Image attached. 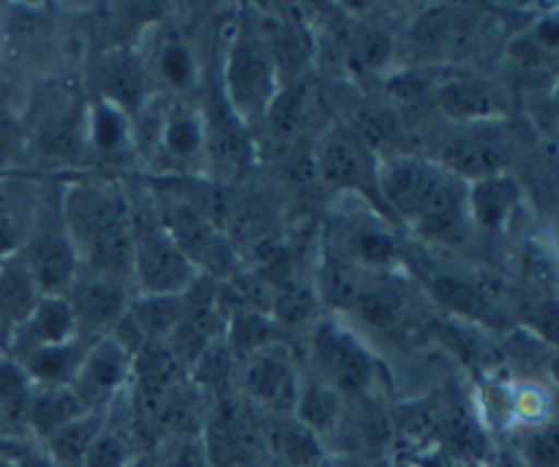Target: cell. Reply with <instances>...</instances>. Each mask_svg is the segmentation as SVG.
Returning a JSON list of instances; mask_svg holds the SVG:
<instances>
[{"label": "cell", "instance_id": "obj_12", "mask_svg": "<svg viewBox=\"0 0 559 467\" xmlns=\"http://www.w3.org/2000/svg\"><path fill=\"white\" fill-rule=\"evenodd\" d=\"M66 301L74 312L76 328H80L82 337L98 339L107 337L118 326V320L129 310L131 293L120 279L80 271L74 284L66 290Z\"/></svg>", "mask_w": 559, "mask_h": 467}, {"label": "cell", "instance_id": "obj_16", "mask_svg": "<svg viewBox=\"0 0 559 467\" xmlns=\"http://www.w3.org/2000/svg\"><path fill=\"white\" fill-rule=\"evenodd\" d=\"M522 202V186L511 173L491 175L467 184V213L473 230L502 233Z\"/></svg>", "mask_w": 559, "mask_h": 467}, {"label": "cell", "instance_id": "obj_23", "mask_svg": "<svg viewBox=\"0 0 559 467\" xmlns=\"http://www.w3.org/2000/svg\"><path fill=\"white\" fill-rule=\"evenodd\" d=\"M284 345V328L267 312L240 304L227 320V348L235 359L246 361L260 350Z\"/></svg>", "mask_w": 559, "mask_h": 467}, {"label": "cell", "instance_id": "obj_7", "mask_svg": "<svg viewBox=\"0 0 559 467\" xmlns=\"http://www.w3.org/2000/svg\"><path fill=\"white\" fill-rule=\"evenodd\" d=\"M311 370L320 383L347 397H360L377 377V361L358 334L333 320H317L311 331Z\"/></svg>", "mask_w": 559, "mask_h": 467}, {"label": "cell", "instance_id": "obj_8", "mask_svg": "<svg viewBox=\"0 0 559 467\" xmlns=\"http://www.w3.org/2000/svg\"><path fill=\"white\" fill-rule=\"evenodd\" d=\"M134 355L115 342L112 337H98L87 345L71 388L87 410H109L131 383Z\"/></svg>", "mask_w": 559, "mask_h": 467}, {"label": "cell", "instance_id": "obj_29", "mask_svg": "<svg viewBox=\"0 0 559 467\" xmlns=\"http://www.w3.org/2000/svg\"><path fill=\"white\" fill-rule=\"evenodd\" d=\"M344 58H347L349 69L358 74H377L393 58L391 33L374 22H355L344 33Z\"/></svg>", "mask_w": 559, "mask_h": 467}, {"label": "cell", "instance_id": "obj_20", "mask_svg": "<svg viewBox=\"0 0 559 467\" xmlns=\"http://www.w3.org/2000/svg\"><path fill=\"white\" fill-rule=\"evenodd\" d=\"M82 413H87V408L71 386H33L22 427L44 443L52 432L80 419Z\"/></svg>", "mask_w": 559, "mask_h": 467}, {"label": "cell", "instance_id": "obj_15", "mask_svg": "<svg viewBox=\"0 0 559 467\" xmlns=\"http://www.w3.org/2000/svg\"><path fill=\"white\" fill-rule=\"evenodd\" d=\"M265 432L238 410H218L207 419V465L246 467L260 452Z\"/></svg>", "mask_w": 559, "mask_h": 467}, {"label": "cell", "instance_id": "obj_4", "mask_svg": "<svg viewBox=\"0 0 559 467\" xmlns=\"http://www.w3.org/2000/svg\"><path fill=\"white\" fill-rule=\"evenodd\" d=\"M453 180L448 170L424 153H393L380 162V200L391 222L415 230Z\"/></svg>", "mask_w": 559, "mask_h": 467}, {"label": "cell", "instance_id": "obj_2", "mask_svg": "<svg viewBox=\"0 0 559 467\" xmlns=\"http://www.w3.org/2000/svg\"><path fill=\"white\" fill-rule=\"evenodd\" d=\"M131 208V282L140 295H183L200 282V271L158 224L147 191L129 195Z\"/></svg>", "mask_w": 559, "mask_h": 467}, {"label": "cell", "instance_id": "obj_14", "mask_svg": "<svg viewBox=\"0 0 559 467\" xmlns=\"http://www.w3.org/2000/svg\"><path fill=\"white\" fill-rule=\"evenodd\" d=\"M82 337L76 328V317L71 312L66 295H41L36 310L31 312L25 323L16 331L9 334L5 345H11V359H22L25 353L47 345H63Z\"/></svg>", "mask_w": 559, "mask_h": 467}, {"label": "cell", "instance_id": "obj_33", "mask_svg": "<svg viewBox=\"0 0 559 467\" xmlns=\"http://www.w3.org/2000/svg\"><path fill=\"white\" fill-rule=\"evenodd\" d=\"M27 233H31V230L22 224L20 213H16L9 202L0 200V262H5V260H11V257L20 255Z\"/></svg>", "mask_w": 559, "mask_h": 467}, {"label": "cell", "instance_id": "obj_37", "mask_svg": "<svg viewBox=\"0 0 559 467\" xmlns=\"http://www.w3.org/2000/svg\"><path fill=\"white\" fill-rule=\"evenodd\" d=\"M0 82H3V49H0Z\"/></svg>", "mask_w": 559, "mask_h": 467}, {"label": "cell", "instance_id": "obj_38", "mask_svg": "<svg viewBox=\"0 0 559 467\" xmlns=\"http://www.w3.org/2000/svg\"><path fill=\"white\" fill-rule=\"evenodd\" d=\"M0 427H3V419H0Z\"/></svg>", "mask_w": 559, "mask_h": 467}, {"label": "cell", "instance_id": "obj_30", "mask_svg": "<svg viewBox=\"0 0 559 467\" xmlns=\"http://www.w3.org/2000/svg\"><path fill=\"white\" fill-rule=\"evenodd\" d=\"M153 69H156L158 80L164 82L173 91H189L194 87L197 74H200V66H197L194 49L191 44H186L183 38H167V42L158 47L156 58H153Z\"/></svg>", "mask_w": 559, "mask_h": 467}, {"label": "cell", "instance_id": "obj_10", "mask_svg": "<svg viewBox=\"0 0 559 467\" xmlns=\"http://www.w3.org/2000/svg\"><path fill=\"white\" fill-rule=\"evenodd\" d=\"M243 392L273 416H293L300 375L287 345H273L243 361Z\"/></svg>", "mask_w": 559, "mask_h": 467}, {"label": "cell", "instance_id": "obj_35", "mask_svg": "<svg viewBox=\"0 0 559 467\" xmlns=\"http://www.w3.org/2000/svg\"><path fill=\"white\" fill-rule=\"evenodd\" d=\"M22 142H25V126L0 104V170L9 167L11 159L20 153Z\"/></svg>", "mask_w": 559, "mask_h": 467}, {"label": "cell", "instance_id": "obj_1", "mask_svg": "<svg viewBox=\"0 0 559 467\" xmlns=\"http://www.w3.org/2000/svg\"><path fill=\"white\" fill-rule=\"evenodd\" d=\"M60 224L82 271L131 282V208L123 186L107 178L69 184L60 195Z\"/></svg>", "mask_w": 559, "mask_h": 467}, {"label": "cell", "instance_id": "obj_26", "mask_svg": "<svg viewBox=\"0 0 559 467\" xmlns=\"http://www.w3.org/2000/svg\"><path fill=\"white\" fill-rule=\"evenodd\" d=\"M265 443L289 467H317L325 457L322 437L306 430L295 416H273L271 427L265 430Z\"/></svg>", "mask_w": 559, "mask_h": 467}, {"label": "cell", "instance_id": "obj_6", "mask_svg": "<svg viewBox=\"0 0 559 467\" xmlns=\"http://www.w3.org/2000/svg\"><path fill=\"white\" fill-rule=\"evenodd\" d=\"M516 153L511 131L502 120H484V124L451 126L437 145V164L453 178L473 184V180L491 178L508 173Z\"/></svg>", "mask_w": 559, "mask_h": 467}, {"label": "cell", "instance_id": "obj_34", "mask_svg": "<svg viewBox=\"0 0 559 467\" xmlns=\"http://www.w3.org/2000/svg\"><path fill=\"white\" fill-rule=\"evenodd\" d=\"M524 457L533 467H557V437L551 424L533 427L527 443H524Z\"/></svg>", "mask_w": 559, "mask_h": 467}, {"label": "cell", "instance_id": "obj_24", "mask_svg": "<svg viewBox=\"0 0 559 467\" xmlns=\"http://www.w3.org/2000/svg\"><path fill=\"white\" fill-rule=\"evenodd\" d=\"M107 416L109 410H87V413H82L80 419H74L71 424L52 432V435L41 443L49 463L55 467H82L93 441H96L98 432L107 424Z\"/></svg>", "mask_w": 559, "mask_h": 467}, {"label": "cell", "instance_id": "obj_36", "mask_svg": "<svg viewBox=\"0 0 559 467\" xmlns=\"http://www.w3.org/2000/svg\"><path fill=\"white\" fill-rule=\"evenodd\" d=\"M5 348V334H3V328H0V350H3ZM0 355H3V353H0Z\"/></svg>", "mask_w": 559, "mask_h": 467}, {"label": "cell", "instance_id": "obj_28", "mask_svg": "<svg viewBox=\"0 0 559 467\" xmlns=\"http://www.w3.org/2000/svg\"><path fill=\"white\" fill-rule=\"evenodd\" d=\"M366 271L355 266L353 260L342 255L338 249H331L322 260L320 273H317V299L320 304L331 306L336 312H353L358 301L360 288H364Z\"/></svg>", "mask_w": 559, "mask_h": 467}, {"label": "cell", "instance_id": "obj_18", "mask_svg": "<svg viewBox=\"0 0 559 467\" xmlns=\"http://www.w3.org/2000/svg\"><path fill=\"white\" fill-rule=\"evenodd\" d=\"M158 156L169 159V162L183 170H189L197 162H205V120H202V109L189 107V104H167L156 159Z\"/></svg>", "mask_w": 559, "mask_h": 467}, {"label": "cell", "instance_id": "obj_27", "mask_svg": "<svg viewBox=\"0 0 559 467\" xmlns=\"http://www.w3.org/2000/svg\"><path fill=\"white\" fill-rule=\"evenodd\" d=\"M293 416L317 437H328L342 424L344 397L317 377H306V381H300Z\"/></svg>", "mask_w": 559, "mask_h": 467}, {"label": "cell", "instance_id": "obj_3", "mask_svg": "<svg viewBox=\"0 0 559 467\" xmlns=\"http://www.w3.org/2000/svg\"><path fill=\"white\" fill-rule=\"evenodd\" d=\"M282 80L251 22L235 31L224 63V102L246 126L265 118L267 107L276 98Z\"/></svg>", "mask_w": 559, "mask_h": 467}, {"label": "cell", "instance_id": "obj_13", "mask_svg": "<svg viewBox=\"0 0 559 467\" xmlns=\"http://www.w3.org/2000/svg\"><path fill=\"white\" fill-rule=\"evenodd\" d=\"M93 98L115 104L129 118L140 113L153 98L147 60L126 44L104 49L96 63V96Z\"/></svg>", "mask_w": 559, "mask_h": 467}, {"label": "cell", "instance_id": "obj_25", "mask_svg": "<svg viewBox=\"0 0 559 467\" xmlns=\"http://www.w3.org/2000/svg\"><path fill=\"white\" fill-rule=\"evenodd\" d=\"M429 293L437 304L445 306L453 315L464 317V320H475L480 326H491V323L500 320L497 306L469 279L451 277V273H437V277L429 279Z\"/></svg>", "mask_w": 559, "mask_h": 467}, {"label": "cell", "instance_id": "obj_11", "mask_svg": "<svg viewBox=\"0 0 559 467\" xmlns=\"http://www.w3.org/2000/svg\"><path fill=\"white\" fill-rule=\"evenodd\" d=\"M429 98L451 126L502 120L508 109L500 87L478 74H451L431 82Z\"/></svg>", "mask_w": 559, "mask_h": 467}, {"label": "cell", "instance_id": "obj_32", "mask_svg": "<svg viewBox=\"0 0 559 467\" xmlns=\"http://www.w3.org/2000/svg\"><path fill=\"white\" fill-rule=\"evenodd\" d=\"M134 465V430L115 424L107 416V424L93 441L82 467H131Z\"/></svg>", "mask_w": 559, "mask_h": 467}, {"label": "cell", "instance_id": "obj_5", "mask_svg": "<svg viewBox=\"0 0 559 467\" xmlns=\"http://www.w3.org/2000/svg\"><path fill=\"white\" fill-rule=\"evenodd\" d=\"M314 173L325 186L347 195H358L369 202L385 222L391 217L380 200V162L382 159L360 140L353 126H333L320 137L314 148Z\"/></svg>", "mask_w": 559, "mask_h": 467}, {"label": "cell", "instance_id": "obj_22", "mask_svg": "<svg viewBox=\"0 0 559 467\" xmlns=\"http://www.w3.org/2000/svg\"><path fill=\"white\" fill-rule=\"evenodd\" d=\"M38 301H41V290L33 282L20 257L0 262V328L5 339L31 317Z\"/></svg>", "mask_w": 559, "mask_h": 467}, {"label": "cell", "instance_id": "obj_31", "mask_svg": "<svg viewBox=\"0 0 559 467\" xmlns=\"http://www.w3.org/2000/svg\"><path fill=\"white\" fill-rule=\"evenodd\" d=\"M31 392L33 383L25 375L20 361L5 353L0 355V419H3V424L22 427Z\"/></svg>", "mask_w": 559, "mask_h": 467}, {"label": "cell", "instance_id": "obj_9", "mask_svg": "<svg viewBox=\"0 0 559 467\" xmlns=\"http://www.w3.org/2000/svg\"><path fill=\"white\" fill-rule=\"evenodd\" d=\"M16 257L25 262L41 295H66L82 271L80 257L63 224H44L31 230Z\"/></svg>", "mask_w": 559, "mask_h": 467}, {"label": "cell", "instance_id": "obj_21", "mask_svg": "<svg viewBox=\"0 0 559 467\" xmlns=\"http://www.w3.org/2000/svg\"><path fill=\"white\" fill-rule=\"evenodd\" d=\"M91 337H76L63 345H47V348H36L25 353L20 361L25 375L31 377L33 386H71L74 383L80 361L85 355Z\"/></svg>", "mask_w": 559, "mask_h": 467}, {"label": "cell", "instance_id": "obj_19", "mask_svg": "<svg viewBox=\"0 0 559 467\" xmlns=\"http://www.w3.org/2000/svg\"><path fill=\"white\" fill-rule=\"evenodd\" d=\"M407 310L409 293L399 284V279H393L391 273L366 271L364 288L353 306V315H358L360 323L380 331H393L404 323Z\"/></svg>", "mask_w": 559, "mask_h": 467}, {"label": "cell", "instance_id": "obj_17", "mask_svg": "<svg viewBox=\"0 0 559 467\" xmlns=\"http://www.w3.org/2000/svg\"><path fill=\"white\" fill-rule=\"evenodd\" d=\"M85 153L102 162H126L136 156L129 115L115 104L93 98L85 107Z\"/></svg>", "mask_w": 559, "mask_h": 467}]
</instances>
